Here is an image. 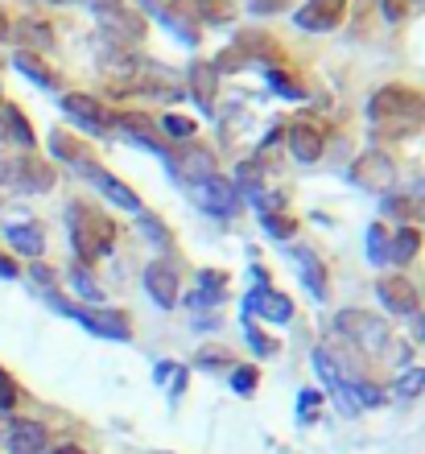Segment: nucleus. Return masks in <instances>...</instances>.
Masks as SVG:
<instances>
[{
  "instance_id": "f257e3e1",
  "label": "nucleus",
  "mask_w": 425,
  "mask_h": 454,
  "mask_svg": "<svg viewBox=\"0 0 425 454\" xmlns=\"http://www.w3.org/2000/svg\"><path fill=\"white\" fill-rule=\"evenodd\" d=\"M425 129V91L409 83H384L367 99V132L380 145L409 141Z\"/></svg>"
},
{
  "instance_id": "f03ea898",
  "label": "nucleus",
  "mask_w": 425,
  "mask_h": 454,
  "mask_svg": "<svg viewBox=\"0 0 425 454\" xmlns=\"http://www.w3.org/2000/svg\"><path fill=\"white\" fill-rule=\"evenodd\" d=\"M67 231H71V244H75L79 264L104 261L107 252L116 248V219L104 215L99 207L79 203V199L67 203Z\"/></svg>"
},
{
  "instance_id": "7ed1b4c3",
  "label": "nucleus",
  "mask_w": 425,
  "mask_h": 454,
  "mask_svg": "<svg viewBox=\"0 0 425 454\" xmlns=\"http://www.w3.org/2000/svg\"><path fill=\"white\" fill-rule=\"evenodd\" d=\"M334 331H339V335L347 339L355 351H364V356H389L392 331H389V323H384L380 314L359 310V306L339 310V314H334Z\"/></svg>"
},
{
  "instance_id": "20e7f679",
  "label": "nucleus",
  "mask_w": 425,
  "mask_h": 454,
  "mask_svg": "<svg viewBox=\"0 0 425 454\" xmlns=\"http://www.w3.org/2000/svg\"><path fill=\"white\" fill-rule=\"evenodd\" d=\"M166 169L174 174L177 182H186V186H199V182L215 178L219 174V157L199 141H182V145H169V153L161 157Z\"/></svg>"
},
{
  "instance_id": "39448f33",
  "label": "nucleus",
  "mask_w": 425,
  "mask_h": 454,
  "mask_svg": "<svg viewBox=\"0 0 425 454\" xmlns=\"http://www.w3.org/2000/svg\"><path fill=\"white\" fill-rule=\"evenodd\" d=\"M95 25H99V34H104V46H116V50H137L145 37H149V21H145L141 12L124 9V4L112 12H99Z\"/></svg>"
},
{
  "instance_id": "423d86ee",
  "label": "nucleus",
  "mask_w": 425,
  "mask_h": 454,
  "mask_svg": "<svg viewBox=\"0 0 425 454\" xmlns=\"http://www.w3.org/2000/svg\"><path fill=\"white\" fill-rule=\"evenodd\" d=\"M351 182L367 194H389L392 182H397V161L389 157V149H364V153L351 161Z\"/></svg>"
},
{
  "instance_id": "0eeeda50",
  "label": "nucleus",
  "mask_w": 425,
  "mask_h": 454,
  "mask_svg": "<svg viewBox=\"0 0 425 454\" xmlns=\"http://www.w3.org/2000/svg\"><path fill=\"white\" fill-rule=\"evenodd\" d=\"M62 112H67L71 124H79L91 137H107V132L116 129V112L107 108V104H99L95 96H87V91H67L62 96Z\"/></svg>"
},
{
  "instance_id": "6e6552de",
  "label": "nucleus",
  "mask_w": 425,
  "mask_h": 454,
  "mask_svg": "<svg viewBox=\"0 0 425 454\" xmlns=\"http://www.w3.org/2000/svg\"><path fill=\"white\" fill-rule=\"evenodd\" d=\"M190 199H194V207L199 211H207L211 219H236L240 215V191L232 186V178H224V174H215V178L199 182V186H190Z\"/></svg>"
},
{
  "instance_id": "1a4fd4ad",
  "label": "nucleus",
  "mask_w": 425,
  "mask_h": 454,
  "mask_svg": "<svg viewBox=\"0 0 425 454\" xmlns=\"http://www.w3.org/2000/svg\"><path fill=\"white\" fill-rule=\"evenodd\" d=\"M54 166L50 161H42L37 153H21V157H12L9 169H4V182H9L17 194H46L54 191Z\"/></svg>"
},
{
  "instance_id": "9d476101",
  "label": "nucleus",
  "mask_w": 425,
  "mask_h": 454,
  "mask_svg": "<svg viewBox=\"0 0 425 454\" xmlns=\"http://www.w3.org/2000/svg\"><path fill=\"white\" fill-rule=\"evenodd\" d=\"M79 174H83V178L91 182L95 191L104 194L107 203H116L120 211H129V215H141V211H145L141 194L132 191V186H129V182H124V178H116L112 169H104V166H99V161H91V166H83V169H79Z\"/></svg>"
},
{
  "instance_id": "9b49d317",
  "label": "nucleus",
  "mask_w": 425,
  "mask_h": 454,
  "mask_svg": "<svg viewBox=\"0 0 425 454\" xmlns=\"http://www.w3.org/2000/svg\"><path fill=\"white\" fill-rule=\"evenodd\" d=\"M376 298H380V306H384L389 314H397V318H413L417 306H421V294H417V286L405 273H384L380 277Z\"/></svg>"
},
{
  "instance_id": "f8f14e48",
  "label": "nucleus",
  "mask_w": 425,
  "mask_h": 454,
  "mask_svg": "<svg viewBox=\"0 0 425 454\" xmlns=\"http://www.w3.org/2000/svg\"><path fill=\"white\" fill-rule=\"evenodd\" d=\"M75 323H83L91 335L112 339V343H129V339H132V318L124 310H116V306H91V310H83V306H79Z\"/></svg>"
},
{
  "instance_id": "ddd939ff",
  "label": "nucleus",
  "mask_w": 425,
  "mask_h": 454,
  "mask_svg": "<svg viewBox=\"0 0 425 454\" xmlns=\"http://www.w3.org/2000/svg\"><path fill=\"white\" fill-rule=\"evenodd\" d=\"M116 129L124 132L132 145L149 149V153H157V157L169 153V141H166V132H161V124H157L153 116H145V112H116Z\"/></svg>"
},
{
  "instance_id": "4468645a",
  "label": "nucleus",
  "mask_w": 425,
  "mask_h": 454,
  "mask_svg": "<svg viewBox=\"0 0 425 454\" xmlns=\"http://www.w3.org/2000/svg\"><path fill=\"white\" fill-rule=\"evenodd\" d=\"M285 252H289V261H294L297 277H302V286L310 289V298L314 301H327V294H331V281H327V264H322V256L310 244H285Z\"/></svg>"
},
{
  "instance_id": "2eb2a0df",
  "label": "nucleus",
  "mask_w": 425,
  "mask_h": 454,
  "mask_svg": "<svg viewBox=\"0 0 425 454\" xmlns=\"http://www.w3.org/2000/svg\"><path fill=\"white\" fill-rule=\"evenodd\" d=\"M145 294L157 301V310H174L177 294H182V277H177L174 261H149L145 264Z\"/></svg>"
},
{
  "instance_id": "dca6fc26",
  "label": "nucleus",
  "mask_w": 425,
  "mask_h": 454,
  "mask_svg": "<svg viewBox=\"0 0 425 454\" xmlns=\"http://www.w3.org/2000/svg\"><path fill=\"white\" fill-rule=\"evenodd\" d=\"M347 4L351 0H306L294 12V25L306 29V34H331V29L342 25V17H347Z\"/></svg>"
},
{
  "instance_id": "f3484780",
  "label": "nucleus",
  "mask_w": 425,
  "mask_h": 454,
  "mask_svg": "<svg viewBox=\"0 0 425 454\" xmlns=\"http://www.w3.org/2000/svg\"><path fill=\"white\" fill-rule=\"evenodd\" d=\"M244 314H248V318L256 314L264 323H289V318H294V298L272 286H252L248 298H244Z\"/></svg>"
},
{
  "instance_id": "a211bd4d",
  "label": "nucleus",
  "mask_w": 425,
  "mask_h": 454,
  "mask_svg": "<svg viewBox=\"0 0 425 454\" xmlns=\"http://www.w3.org/2000/svg\"><path fill=\"white\" fill-rule=\"evenodd\" d=\"M182 91L194 99V108L211 116L215 112V91H219V71H215V62L211 59L190 62V71L182 74Z\"/></svg>"
},
{
  "instance_id": "6ab92c4d",
  "label": "nucleus",
  "mask_w": 425,
  "mask_h": 454,
  "mask_svg": "<svg viewBox=\"0 0 425 454\" xmlns=\"http://www.w3.org/2000/svg\"><path fill=\"white\" fill-rule=\"evenodd\" d=\"M285 149H289L297 161L314 166V161H322V153H327V137H322L319 124H310V120H294V124L285 129Z\"/></svg>"
},
{
  "instance_id": "aec40b11",
  "label": "nucleus",
  "mask_w": 425,
  "mask_h": 454,
  "mask_svg": "<svg viewBox=\"0 0 425 454\" xmlns=\"http://www.w3.org/2000/svg\"><path fill=\"white\" fill-rule=\"evenodd\" d=\"M384 215L401 219V223H425V178L413 182L409 191H389L384 194Z\"/></svg>"
},
{
  "instance_id": "412c9836",
  "label": "nucleus",
  "mask_w": 425,
  "mask_h": 454,
  "mask_svg": "<svg viewBox=\"0 0 425 454\" xmlns=\"http://www.w3.org/2000/svg\"><path fill=\"white\" fill-rule=\"evenodd\" d=\"M224 298H227V273H219V269H199V273H194V289L186 294L190 310H215V306H224Z\"/></svg>"
},
{
  "instance_id": "4be33fe9",
  "label": "nucleus",
  "mask_w": 425,
  "mask_h": 454,
  "mask_svg": "<svg viewBox=\"0 0 425 454\" xmlns=\"http://www.w3.org/2000/svg\"><path fill=\"white\" fill-rule=\"evenodd\" d=\"M232 50L244 59V67L260 62V67L269 71V67H277V62H281V46H277V37L256 34V29H252V34H240L236 42H232Z\"/></svg>"
},
{
  "instance_id": "5701e85b",
  "label": "nucleus",
  "mask_w": 425,
  "mask_h": 454,
  "mask_svg": "<svg viewBox=\"0 0 425 454\" xmlns=\"http://www.w3.org/2000/svg\"><path fill=\"white\" fill-rule=\"evenodd\" d=\"M4 239L12 244V252H21V256H29V261H42V252H46V227L37 223V219L9 223L4 227Z\"/></svg>"
},
{
  "instance_id": "b1692460",
  "label": "nucleus",
  "mask_w": 425,
  "mask_h": 454,
  "mask_svg": "<svg viewBox=\"0 0 425 454\" xmlns=\"http://www.w3.org/2000/svg\"><path fill=\"white\" fill-rule=\"evenodd\" d=\"M50 434L42 421H9V454H46Z\"/></svg>"
},
{
  "instance_id": "393cba45",
  "label": "nucleus",
  "mask_w": 425,
  "mask_h": 454,
  "mask_svg": "<svg viewBox=\"0 0 425 454\" xmlns=\"http://www.w3.org/2000/svg\"><path fill=\"white\" fill-rule=\"evenodd\" d=\"M161 25H166V29L177 37V42H182V46H199L202 25H199V17H194V0H177V9L166 12V17H161Z\"/></svg>"
},
{
  "instance_id": "a878e982",
  "label": "nucleus",
  "mask_w": 425,
  "mask_h": 454,
  "mask_svg": "<svg viewBox=\"0 0 425 454\" xmlns=\"http://www.w3.org/2000/svg\"><path fill=\"white\" fill-rule=\"evenodd\" d=\"M50 153L59 157V161H67V166H75V169H83V166H91V161H95L91 145H83L75 132H67V129L50 132Z\"/></svg>"
},
{
  "instance_id": "bb28decb",
  "label": "nucleus",
  "mask_w": 425,
  "mask_h": 454,
  "mask_svg": "<svg viewBox=\"0 0 425 454\" xmlns=\"http://www.w3.org/2000/svg\"><path fill=\"white\" fill-rule=\"evenodd\" d=\"M12 34H17L25 54H46V50H54V25L42 21V17H21Z\"/></svg>"
},
{
  "instance_id": "cd10ccee",
  "label": "nucleus",
  "mask_w": 425,
  "mask_h": 454,
  "mask_svg": "<svg viewBox=\"0 0 425 454\" xmlns=\"http://www.w3.org/2000/svg\"><path fill=\"white\" fill-rule=\"evenodd\" d=\"M0 137H9L12 145H21L25 153H34V129H29V120H25V112L17 108V104H0Z\"/></svg>"
},
{
  "instance_id": "c85d7f7f",
  "label": "nucleus",
  "mask_w": 425,
  "mask_h": 454,
  "mask_svg": "<svg viewBox=\"0 0 425 454\" xmlns=\"http://www.w3.org/2000/svg\"><path fill=\"white\" fill-rule=\"evenodd\" d=\"M417 252H421V227L405 223L389 236V264H409L417 261Z\"/></svg>"
},
{
  "instance_id": "c756f323",
  "label": "nucleus",
  "mask_w": 425,
  "mask_h": 454,
  "mask_svg": "<svg viewBox=\"0 0 425 454\" xmlns=\"http://www.w3.org/2000/svg\"><path fill=\"white\" fill-rule=\"evenodd\" d=\"M12 67H17L25 79H34L37 87H59V74L50 71V62L42 59V54H25V50H17V54H12Z\"/></svg>"
},
{
  "instance_id": "7c9ffc66",
  "label": "nucleus",
  "mask_w": 425,
  "mask_h": 454,
  "mask_svg": "<svg viewBox=\"0 0 425 454\" xmlns=\"http://www.w3.org/2000/svg\"><path fill=\"white\" fill-rule=\"evenodd\" d=\"M264 83H269L272 96H281V99H306L310 96V87L302 83L294 71H281V67H269V71H264Z\"/></svg>"
},
{
  "instance_id": "2f4dec72",
  "label": "nucleus",
  "mask_w": 425,
  "mask_h": 454,
  "mask_svg": "<svg viewBox=\"0 0 425 454\" xmlns=\"http://www.w3.org/2000/svg\"><path fill=\"white\" fill-rule=\"evenodd\" d=\"M137 227H141L145 239H153L161 252H174V231H169L166 219H157L153 211H141V215H137Z\"/></svg>"
},
{
  "instance_id": "473e14b6",
  "label": "nucleus",
  "mask_w": 425,
  "mask_h": 454,
  "mask_svg": "<svg viewBox=\"0 0 425 454\" xmlns=\"http://www.w3.org/2000/svg\"><path fill=\"white\" fill-rule=\"evenodd\" d=\"M194 17L199 25H227L236 17V4L232 0H194Z\"/></svg>"
},
{
  "instance_id": "72a5a7b5",
  "label": "nucleus",
  "mask_w": 425,
  "mask_h": 454,
  "mask_svg": "<svg viewBox=\"0 0 425 454\" xmlns=\"http://www.w3.org/2000/svg\"><path fill=\"white\" fill-rule=\"evenodd\" d=\"M256 219H260V227H264L272 239H281V244H289L294 231H297V223L289 219V211H256Z\"/></svg>"
},
{
  "instance_id": "f704fd0d",
  "label": "nucleus",
  "mask_w": 425,
  "mask_h": 454,
  "mask_svg": "<svg viewBox=\"0 0 425 454\" xmlns=\"http://www.w3.org/2000/svg\"><path fill=\"white\" fill-rule=\"evenodd\" d=\"M186 376H190V372L182 368V364H174V359H161V364L153 368V380L157 384H169V401H177V396H182V388H186Z\"/></svg>"
},
{
  "instance_id": "c9c22d12",
  "label": "nucleus",
  "mask_w": 425,
  "mask_h": 454,
  "mask_svg": "<svg viewBox=\"0 0 425 454\" xmlns=\"http://www.w3.org/2000/svg\"><path fill=\"white\" fill-rule=\"evenodd\" d=\"M367 261L376 264V269H384V264H389V227H384V223L367 227Z\"/></svg>"
},
{
  "instance_id": "e433bc0d",
  "label": "nucleus",
  "mask_w": 425,
  "mask_h": 454,
  "mask_svg": "<svg viewBox=\"0 0 425 454\" xmlns=\"http://www.w3.org/2000/svg\"><path fill=\"white\" fill-rule=\"evenodd\" d=\"M71 289H75V294H79L83 301H95V306L104 301V289L95 286V277L87 273V264H75V269H71Z\"/></svg>"
},
{
  "instance_id": "4c0bfd02",
  "label": "nucleus",
  "mask_w": 425,
  "mask_h": 454,
  "mask_svg": "<svg viewBox=\"0 0 425 454\" xmlns=\"http://www.w3.org/2000/svg\"><path fill=\"white\" fill-rule=\"evenodd\" d=\"M161 132H166V141L174 137L177 145H182V141H194V120L177 116V112H166V116H161Z\"/></svg>"
},
{
  "instance_id": "58836bf2",
  "label": "nucleus",
  "mask_w": 425,
  "mask_h": 454,
  "mask_svg": "<svg viewBox=\"0 0 425 454\" xmlns=\"http://www.w3.org/2000/svg\"><path fill=\"white\" fill-rule=\"evenodd\" d=\"M256 384H260V372L252 368V364H236V368H232V388H236L240 396H252Z\"/></svg>"
},
{
  "instance_id": "ea45409f",
  "label": "nucleus",
  "mask_w": 425,
  "mask_h": 454,
  "mask_svg": "<svg viewBox=\"0 0 425 454\" xmlns=\"http://www.w3.org/2000/svg\"><path fill=\"white\" fill-rule=\"evenodd\" d=\"M425 393V368H409L401 372V380H397V396H405V401H413V396Z\"/></svg>"
},
{
  "instance_id": "a19ab883",
  "label": "nucleus",
  "mask_w": 425,
  "mask_h": 454,
  "mask_svg": "<svg viewBox=\"0 0 425 454\" xmlns=\"http://www.w3.org/2000/svg\"><path fill=\"white\" fill-rule=\"evenodd\" d=\"M194 368H232V351L227 347H202L199 356H194Z\"/></svg>"
},
{
  "instance_id": "79ce46f5",
  "label": "nucleus",
  "mask_w": 425,
  "mask_h": 454,
  "mask_svg": "<svg viewBox=\"0 0 425 454\" xmlns=\"http://www.w3.org/2000/svg\"><path fill=\"white\" fill-rule=\"evenodd\" d=\"M322 409V393L319 388H302L297 393V421H314Z\"/></svg>"
},
{
  "instance_id": "37998d69",
  "label": "nucleus",
  "mask_w": 425,
  "mask_h": 454,
  "mask_svg": "<svg viewBox=\"0 0 425 454\" xmlns=\"http://www.w3.org/2000/svg\"><path fill=\"white\" fill-rule=\"evenodd\" d=\"M29 277H34V286L42 289V294H54V289H59V269H50V264H42V261L29 264Z\"/></svg>"
},
{
  "instance_id": "c03bdc74",
  "label": "nucleus",
  "mask_w": 425,
  "mask_h": 454,
  "mask_svg": "<svg viewBox=\"0 0 425 454\" xmlns=\"http://www.w3.org/2000/svg\"><path fill=\"white\" fill-rule=\"evenodd\" d=\"M244 339H248V347L256 351V356H277V339H269L264 331H256L252 323H244Z\"/></svg>"
},
{
  "instance_id": "a18cd8bd",
  "label": "nucleus",
  "mask_w": 425,
  "mask_h": 454,
  "mask_svg": "<svg viewBox=\"0 0 425 454\" xmlns=\"http://www.w3.org/2000/svg\"><path fill=\"white\" fill-rule=\"evenodd\" d=\"M17 396H21L17 380H12L9 372L0 368V413H12V409H17Z\"/></svg>"
},
{
  "instance_id": "49530a36",
  "label": "nucleus",
  "mask_w": 425,
  "mask_h": 454,
  "mask_svg": "<svg viewBox=\"0 0 425 454\" xmlns=\"http://www.w3.org/2000/svg\"><path fill=\"white\" fill-rule=\"evenodd\" d=\"M380 9H384V21L397 25L409 17V9H413V0H380Z\"/></svg>"
},
{
  "instance_id": "de8ad7c7",
  "label": "nucleus",
  "mask_w": 425,
  "mask_h": 454,
  "mask_svg": "<svg viewBox=\"0 0 425 454\" xmlns=\"http://www.w3.org/2000/svg\"><path fill=\"white\" fill-rule=\"evenodd\" d=\"M137 4H141V12L157 17V21H161L166 12H174V9H177V0H137Z\"/></svg>"
},
{
  "instance_id": "09e8293b",
  "label": "nucleus",
  "mask_w": 425,
  "mask_h": 454,
  "mask_svg": "<svg viewBox=\"0 0 425 454\" xmlns=\"http://www.w3.org/2000/svg\"><path fill=\"white\" fill-rule=\"evenodd\" d=\"M281 9H289V0H248V12H256V17H272Z\"/></svg>"
},
{
  "instance_id": "8fccbe9b",
  "label": "nucleus",
  "mask_w": 425,
  "mask_h": 454,
  "mask_svg": "<svg viewBox=\"0 0 425 454\" xmlns=\"http://www.w3.org/2000/svg\"><path fill=\"white\" fill-rule=\"evenodd\" d=\"M17 273H21V269H17V261L0 252V277H4V281H12V277H17Z\"/></svg>"
},
{
  "instance_id": "3c124183",
  "label": "nucleus",
  "mask_w": 425,
  "mask_h": 454,
  "mask_svg": "<svg viewBox=\"0 0 425 454\" xmlns=\"http://www.w3.org/2000/svg\"><path fill=\"white\" fill-rule=\"evenodd\" d=\"M87 4H91V12H95V17H99V12H112V9H120L124 0H87Z\"/></svg>"
},
{
  "instance_id": "603ef678",
  "label": "nucleus",
  "mask_w": 425,
  "mask_h": 454,
  "mask_svg": "<svg viewBox=\"0 0 425 454\" xmlns=\"http://www.w3.org/2000/svg\"><path fill=\"white\" fill-rule=\"evenodd\" d=\"M413 339H417V343H425V310L413 314Z\"/></svg>"
},
{
  "instance_id": "864d4df0",
  "label": "nucleus",
  "mask_w": 425,
  "mask_h": 454,
  "mask_svg": "<svg viewBox=\"0 0 425 454\" xmlns=\"http://www.w3.org/2000/svg\"><path fill=\"white\" fill-rule=\"evenodd\" d=\"M12 34V21H9V9H4V4H0V42H4V37Z\"/></svg>"
},
{
  "instance_id": "5fc2aeb1",
  "label": "nucleus",
  "mask_w": 425,
  "mask_h": 454,
  "mask_svg": "<svg viewBox=\"0 0 425 454\" xmlns=\"http://www.w3.org/2000/svg\"><path fill=\"white\" fill-rule=\"evenodd\" d=\"M50 454H87V450H83V446H75V442H62V446H54Z\"/></svg>"
},
{
  "instance_id": "6e6d98bb",
  "label": "nucleus",
  "mask_w": 425,
  "mask_h": 454,
  "mask_svg": "<svg viewBox=\"0 0 425 454\" xmlns=\"http://www.w3.org/2000/svg\"><path fill=\"white\" fill-rule=\"evenodd\" d=\"M4 169H9V157L0 153V182H4Z\"/></svg>"
},
{
  "instance_id": "4d7b16f0",
  "label": "nucleus",
  "mask_w": 425,
  "mask_h": 454,
  "mask_svg": "<svg viewBox=\"0 0 425 454\" xmlns=\"http://www.w3.org/2000/svg\"><path fill=\"white\" fill-rule=\"evenodd\" d=\"M50 4H71V0H50Z\"/></svg>"
},
{
  "instance_id": "13d9d810",
  "label": "nucleus",
  "mask_w": 425,
  "mask_h": 454,
  "mask_svg": "<svg viewBox=\"0 0 425 454\" xmlns=\"http://www.w3.org/2000/svg\"><path fill=\"white\" fill-rule=\"evenodd\" d=\"M413 4H421V0H413Z\"/></svg>"
}]
</instances>
